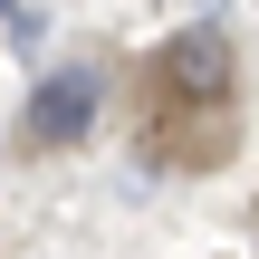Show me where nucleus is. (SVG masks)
<instances>
[{
    "label": "nucleus",
    "mask_w": 259,
    "mask_h": 259,
    "mask_svg": "<svg viewBox=\"0 0 259 259\" xmlns=\"http://www.w3.org/2000/svg\"><path fill=\"white\" fill-rule=\"evenodd\" d=\"M0 29H10V38H29V10H19V0H0Z\"/></svg>",
    "instance_id": "obj_3"
},
{
    "label": "nucleus",
    "mask_w": 259,
    "mask_h": 259,
    "mask_svg": "<svg viewBox=\"0 0 259 259\" xmlns=\"http://www.w3.org/2000/svg\"><path fill=\"white\" fill-rule=\"evenodd\" d=\"M154 106H192V115H221L231 106V38L221 29H183V38H163V58H154Z\"/></svg>",
    "instance_id": "obj_1"
},
{
    "label": "nucleus",
    "mask_w": 259,
    "mask_h": 259,
    "mask_svg": "<svg viewBox=\"0 0 259 259\" xmlns=\"http://www.w3.org/2000/svg\"><path fill=\"white\" fill-rule=\"evenodd\" d=\"M106 115V67H58L29 96V144H87Z\"/></svg>",
    "instance_id": "obj_2"
}]
</instances>
